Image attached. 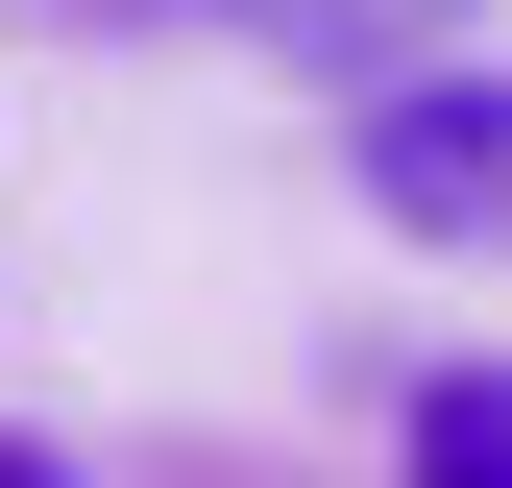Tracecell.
<instances>
[{
  "instance_id": "1",
  "label": "cell",
  "mask_w": 512,
  "mask_h": 488,
  "mask_svg": "<svg viewBox=\"0 0 512 488\" xmlns=\"http://www.w3.org/2000/svg\"><path fill=\"white\" fill-rule=\"evenodd\" d=\"M342 171H366V220H415V244H512V74H488V49L391 74L342 122Z\"/></svg>"
},
{
  "instance_id": "2",
  "label": "cell",
  "mask_w": 512,
  "mask_h": 488,
  "mask_svg": "<svg viewBox=\"0 0 512 488\" xmlns=\"http://www.w3.org/2000/svg\"><path fill=\"white\" fill-rule=\"evenodd\" d=\"M220 25H269V49H317V74H439V25H464V0H220Z\"/></svg>"
},
{
  "instance_id": "3",
  "label": "cell",
  "mask_w": 512,
  "mask_h": 488,
  "mask_svg": "<svg viewBox=\"0 0 512 488\" xmlns=\"http://www.w3.org/2000/svg\"><path fill=\"white\" fill-rule=\"evenodd\" d=\"M415 488H512V342L415 391Z\"/></svg>"
},
{
  "instance_id": "4",
  "label": "cell",
  "mask_w": 512,
  "mask_h": 488,
  "mask_svg": "<svg viewBox=\"0 0 512 488\" xmlns=\"http://www.w3.org/2000/svg\"><path fill=\"white\" fill-rule=\"evenodd\" d=\"M0 488H74V464H49V440H25V415H0Z\"/></svg>"
}]
</instances>
